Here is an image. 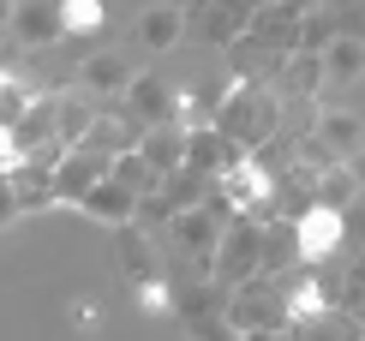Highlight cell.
I'll return each mask as SVG.
<instances>
[{"label":"cell","mask_w":365,"mask_h":341,"mask_svg":"<svg viewBox=\"0 0 365 341\" xmlns=\"http://www.w3.org/2000/svg\"><path fill=\"white\" fill-rule=\"evenodd\" d=\"M60 19H66V36H96L108 24V0H60Z\"/></svg>","instance_id":"cell-27"},{"label":"cell","mask_w":365,"mask_h":341,"mask_svg":"<svg viewBox=\"0 0 365 341\" xmlns=\"http://www.w3.org/2000/svg\"><path fill=\"white\" fill-rule=\"evenodd\" d=\"M257 6L264 0H192V30L204 42H222V49H240L246 42V30H252V19H257Z\"/></svg>","instance_id":"cell-7"},{"label":"cell","mask_w":365,"mask_h":341,"mask_svg":"<svg viewBox=\"0 0 365 341\" xmlns=\"http://www.w3.org/2000/svg\"><path fill=\"white\" fill-rule=\"evenodd\" d=\"M6 204H0V222H19V215H36V210H54L60 192H54V174L42 162H24V168H6Z\"/></svg>","instance_id":"cell-9"},{"label":"cell","mask_w":365,"mask_h":341,"mask_svg":"<svg viewBox=\"0 0 365 341\" xmlns=\"http://www.w3.org/2000/svg\"><path fill=\"white\" fill-rule=\"evenodd\" d=\"M132 78H138V72L126 66V54H84V66H78V84H84L96 102H102V96H126Z\"/></svg>","instance_id":"cell-15"},{"label":"cell","mask_w":365,"mask_h":341,"mask_svg":"<svg viewBox=\"0 0 365 341\" xmlns=\"http://www.w3.org/2000/svg\"><path fill=\"white\" fill-rule=\"evenodd\" d=\"M222 317H227V330H240V335H257V330H294L282 275H252V282H240L234 293H227Z\"/></svg>","instance_id":"cell-2"},{"label":"cell","mask_w":365,"mask_h":341,"mask_svg":"<svg viewBox=\"0 0 365 341\" xmlns=\"http://www.w3.org/2000/svg\"><path fill=\"white\" fill-rule=\"evenodd\" d=\"M306 270V258H299V234L287 215H269L264 222V275H294Z\"/></svg>","instance_id":"cell-16"},{"label":"cell","mask_w":365,"mask_h":341,"mask_svg":"<svg viewBox=\"0 0 365 341\" xmlns=\"http://www.w3.org/2000/svg\"><path fill=\"white\" fill-rule=\"evenodd\" d=\"M347 240H354L359 252H365V198H359L354 210H347Z\"/></svg>","instance_id":"cell-29"},{"label":"cell","mask_w":365,"mask_h":341,"mask_svg":"<svg viewBox=\"0 0 365 341\" xmlns=\"http://www.w3.org/2000/svg\"><path fill=\"white\" fill-rule=\"evenodd\" d=\"M324 72H329V96L324 102H336V90L359 84L365 78V36H336L324 49Z\"/></svg>","instance_id":"cell-19"},{"label":"cell","mask_w":365,"mask_h":341,"mask_svg":"<svg viewBox=\"0 0 365 341\" xmlns=\"http://www.w3.org/2000/svg\"><path fill=\"white\" fill-rule=\"evenodd\" d=\"M132 150H138V156H144L150 168L174 174V168H186V126H174V120H168V126H144Z\"/></svg>","instance_id":"cell-17"},{"label":"cell","mask_w":365,"mask_h":341,"mask_svg":"<svg viewBox=\"0 0 365 341\" xmlns=\"http://www.w3.org/2000/svg\"><path fill=\"white\" fill-rule=\"evenodd\" d=\"M365 150V114L359 108H341V102H324L317 126L306 138V156L312 162H354Z\"/></svg>","instance_id":"cell-5"},{"label":"cell","mask_w":365,"mask_h":341,"mask_svg":"<svg viewBox=\"0 0 365 341\" xmlns=\"http://www.w3.org/2000/svg\"><path fill=\"white\" fill-rule=\"evenodd\" d=\"M108 6H114V0H108Z\"/></svg>","instance_id":"cell-34"},{"label":"cell","mask_w":365,"mask_h":341,"mask_svg":"<svg viewBox=\"0 0 365 341\" xmlns=\"http://www.w3.org/2000/svg\"><path fill=\"white\" fill-rule=\"evenodd\" d=\"M96 120H102V108L90 96H60V150H78Z\"/></svg>","instance_id":"cell-24"},{"label":"cell","mask_w":365,"mask_h":341,"mask_svg":"<svg viewBox=\"0 0 365 341\" xmlns=\"http://www.w3.org/2000/svg\"><path fill=\"white\" fill-rule=\"evenodd\" d=\"M132 300H138L144 317H180V293L162 282V275H150V282H132Z\"/></svg>","instance_id":"cell-26"},{"label":"cell","mask_w":365,"mask_h":341,"mask_svg":"<svg viewBox=\"0 0 365 341\" xmlns=\"http://www.w3.org/2000/svg\"><path fill=\"white\" fill-rule=\"evenodd\" d=\"M72 330H102V300H78L72 305Z\"/></svg>","instance_id":"cell-28"},{"label":"cell","mask_w":365,"mask_h":341,"mask_svg":"<svg viewBox=\"0 0 365 341\" xmlns=\"http://www.w3.org/2000/svg\"><path fill=\"white\" fill-rule=\"evenodd\" d=\"M287 96H299V102H324L329 96V72H324V54H294V60H282V84Z\"/></svg>","instance_id":"cell-20"},{"label":"cell","mask_w":365,"mask_h":341,"mask_svg":"<svg viewBox=\"0 0 365 341\" xmlns=\"http://www.w3.org/2000/svg\"><path fill=\"white\" fill-rule=\"evenodd\" d=\"M252 275H264V222L257 215H234L222 234V252L210 263V282L222 293H234L240 282H252Z\"/></svg>","instance_id":"cell-3"},{"label":"cell","mask_w":365,"mask_h":341,"mask_svg":"<svg viewBox=\"0 0 365 341\" xmlns=\"http://www.w3.org/2000/svg\"><path fill=\"white\" fill-rule=\"evenodd\" d=\"M294 234H299V258L312 263V270H324V263H336L347 245V215L341 210H329V204H312L306 215L294 222Z\"/></svg>","instance_id":"cell-8"},{"label":"cell","mask_w":365,"mask_h":341,"mask_svg":"<svg viewBox=\"0 0 365 341\" xmlns=\"http://www.w3.org/2000/svg\"><path fill=\"white\" fill-rule=\"evenodd\" d=\"M126 108H132V120H138V126H168V120L180 114V90L162 84L156 72H138L132 90H126Z\"/></svg>","instance_id":"cell-14"},{"label":"cell","mask_w":365,"mask_h":341,"mask_svg":"<svg viewBox=\"0 0 365 341\" xmlns=\"http://www.w3.org/2000/svg\"><path fill=\"white\" fill-rule=\"evenodd\" d=\"M294 341H365V317L347 312V305L336 300L329 312H317L306 323H294Z\"/></svg>","instance_id":"cell-18"},{"label":"cell","mask_w":365,"mask_h":341,"mask_svg":"<svg viewBox=\"0 0 365 341\" xmlns=\"http://www.w3.org/2000/svg\"><path fill=\"white\" fill-rule=\"evenodd\" d=\"M216 210L234 222V215H257V222H269V210H276V168L264 156H246L240 168H227L222 174V192H216Z\"/></svg>","instance_id":"cell-4"},{"label":"cell","mask_w":365,"mask_h":341,"mask_svg":"<svg viewBox=\"0 0 365 341\" xmlns=\"http://www.w3.org/2000/svg\"><path fill=\"white\" fill-rule=\"evenodd\" d=\"M78 210L90 215V222L114 228V234H120V228H132V222H144V198H138V192H126L120 180H102L96 192H90L84 204H78Z\"/></svg>","instance_id":"cell-13"},{"label":"cell","mask_w":365,"mask_h":341,"mask_svg":"<svg viewBox=\"0 0 365 341\" xmlns=\"http://www.w3.org/2000/svg\"><path fill=\"white\" fill-rule=\"evenodd\" d=\"M222 234H227V215L216 204H197V210H180L174 222H168V240L180 245V258L197 263V270L210 275V263H216L222 252Z\"/></svg>","instance_id":"cell-6"},{"label":"cell","mask_w":365,"mask_h":341,"mask_svg":"<svg viewBox=\"0 0 365 341\" xmlns=\"http://www.w3.org/2000/svg\"><path fill=\"white\" fill-rule=\"evenodd\" d=\"M276 6H287V12H299V19H306V12H317L324 0H276Z\"/></svg>","instance_id":"cell-30"},{"label":"cell","mask_w":365,"mask_h":341,"mask_svg":"<svg viewBox=\"0 0 365 341\" xmlns=\"http://www.w3.org/2000/svg\"><path fill=\"white\" fill-rule=\"evenodd\" d=\"M365 198V185H359V174H354V162H329L324 174H317V204H329V210H354Z\"/></svg>","instance_id":"cell-21"},{"label":"cell","mask_w":365,"mask_h":341,"mask_svg":"<svg viewBox=\"0 0 365 341\" xmlns=\"http://www.w3.org/2000/svg\"><path fill=\"white\" fill-rule=\"evenodd\" d=\"M240 341H294V330H257V335H240Z\"/></svg>","instance_id":"cell-31"},{"label":"cell","mask_w":365,"mask_h":341,"mask_svg":"<svg viewBox=\"0 0 365 341\" xmlns=\"http://www.w3.org/2000/svg\"><path fill=\"white\" fill-rule=\"evenodd\" d=\"M102 180H114V156H102V150H66V156L54 162V192H60V204H84Z\"/></svg>","instance_id":"cell-10"},{"label":"cell","mask_w":365,"mask_h":341,"mask_svg":"<svg viewBox=\"0 0 365 341\" xmlns=\"http://www.w3.org/2000/svg\"><path fill=\"white\" fill-rule=\"evenodd\" d=\"M120 270H126L132 282H150V275H162V270H156V245H150V228H144V222L120 228Z\"/></svg>","instance_id":"cell-22"},{"label":"cell","mask_w":365,"mask_h":341,"mask_svg":"<svg viewBox=\"0 0 365 341\" xmlns=\"http://www.w3.org/2000/svg\"><path fill=\"white\" fill-rule=\"evenodd\" d=\"M354 174H359V185H365V150H359V156H354Z\"/></svg>","instance_id":"cell-32"},{"label":"cell","mask_w":365,"mask_h":341,"mask_svg":"<svg viewBox=\"0 0 365 341\" xmlns=\"http://www.w3.org/2000/svg\"><path fill=\"white\" fill-rule=\"evenodd\" d=\"M186 36H192V12H186V6H168V0L144 6V19H138V49H144V54H168V49H180Z\"/></svg>","instance_id":"cell-12"},{"label":"cell","mask_w":365,"mask_h":341,"mask_svg":"<svg viewBox=\"0 0 365 341\" xmlns=\"http://www.w3.org/2000/svg\"><path fill=\"white\" fill-rule=\"evenodd\" d=\"M42 96H48V90H36V84H30L19 66H6V78H0V126L24 120V114H30V108H36Z\"/></svg>","instance_id":"cell-23"},{"label":"cell","mask_w":365,"mask_h":341,"mask_svg":"<svg viewBox=\"0 0 365 341\" xmlns=\"http://www.w3.org/2000/svg\"><path fill=\"white\" fill-rule=\"evenodd\" d=\"M114 180L126 185V192H138V198H156L162 185H168V174H162V168H150V162L138 156V150H126V156L114 162Z\"/></svg>","instance_id":"cell-25"},{"label":"cell","mask_w":365,"mask_h":341,"mask_svg":"<svg viewBox=\"0 0 365 341\" xmlns=\"http://www.w3.org/2000/svg\"><path fill=\"white\" fill-rule=\"evenodd\" d=\"M12 42L19 49H54V42H66V19H60V0H19L12 6Z\"/></svg>","instance_id":"cell-11"},{"label":"cell","mask_w":365,"mask_h":341,"mask_svg":"<svg viewBox=\"0 0 365 341\" xmlns=\"http://www.w3.org/2000/svg\"><path fill=\"white\" fill-rule=\"evenodd\" d=\"M168 6H192V0H168Z\"/></svg>","instance_id":"cell-33"},{"label":"cell","mask_w":365,"mask_h":341,"mask_svg":"<svg viewBox=\"0 0 365 341\" xmlns=\"http://www.w3.org/2000/svg\"><path fill=\"white\" fill-rule=\"evenodd\" d=\"M216 126L246 156H264L269 144H282V90L264 84V78H234L227 96L216 102Z\"/></svg>","instance_id":"cell-1"}]
</instances>
